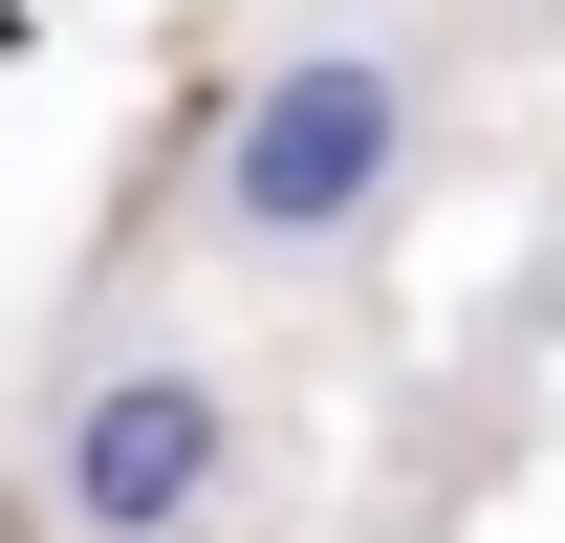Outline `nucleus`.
Segmentation results:
<instances>
[{
    "mask_svg": "<svg viewBox=\"0 0 565 543\" xmlns=\"http://www.w3.org/2000/svg\"><path fill=\"white\" fill-rule=\"evenodd\" d=\"M22 500H44V543H217L239 522V392L196 348H87L22 413Z\"/></svg>",
    "mask_w": 565,
    "mask_h": 543,
    "instance_id": "f03ea898",
    "label": "nucleus"
},
{
    "mask_svg": "<svg viewBox=\"0 0 565 543\" xmlns=\"http://www.w3.org/2000/svg\"><path fill=\"white\" fill-rule=\"evenodd\" d=\"M392 196H414V44H370V22L262 44L196 131V239L217 262H349Z\"/></svg>",
    "mask_w": 565,
    "mask_h": 543,
    "instance_id": "f257e3e1",
    "label": "nucleus"
}]
</instances>
